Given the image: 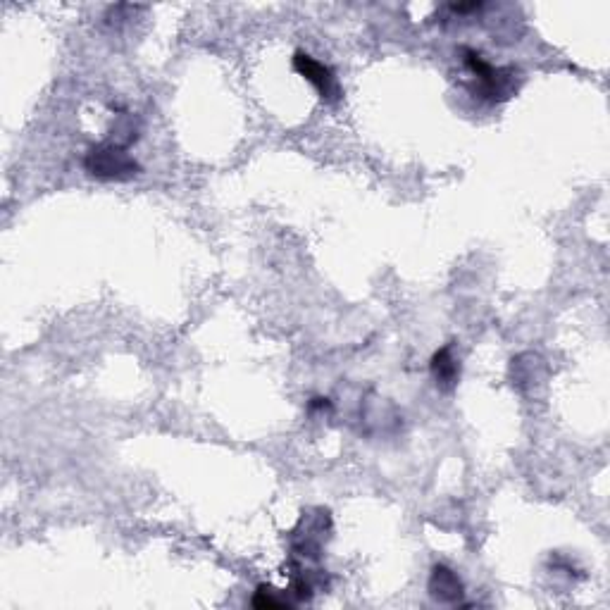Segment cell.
<instances>
[{"instance_id":"4","label":"cell","mask_w":610,"mask_h":610,"mask_svg":"<svg viewBox=\"0 0 610 610\" xmlns=\"http://www.w3.org/2000/svg\"><path fill=\"white\" fill-rule=\"evenodd\" d=\"M294 70L315 86L317 93H320V96H322V101L332 103V101H336V98L341 96V89H339V84H336L334 72L329 70L325 62L315 60L313 55L298 51L294 55Z\"/></svg>"},{"instance_id":"5","label":"cell","mask_w":610,"mask_h":610,"mask_svg":"<svg viewBox=\"0 0 610 610\" xmlns=\"http://www.w3.org/2000/svg\"><path fill=\"white\" fill-rule=\"evenodd\" d=\"M429 594H432L434 601L458 606V603L463 601L465 587L451 568H446V565H434L432 575H429Z\"/></svg>"},{"instance_id":"3","label":"cell","mask_w":610,"mask_h":610,"mask_svg":"<svg viewBox=\"0 0 610 610\" xmlns=\"http://www.w3.org/2000/svg\"><path fill=\"white\" fill-rule=\"evenodd\" d=\"M329 532H332V520H329L327 510H315V513L303 515L298 527L291 532V556L296 560H305V563L320 560Z\"/></svg>"},{"instance_id":"6","label":"cell","mask_w":610,"mask_h":610,"mask_svg":"<svg viewBox=\"0 0 610 610\" xmlns=\"http://www.w3.org/2000/svg\"><path fill=\"white\" fill-rule=\"evenodd\" d=\"M429 367H432V377L441 391L456 389L460 379V360L453 353V346L439 348L432 356V365Z\"/></svg>"},{"instance_id":"7","label":"cell","mask_w":610,"mask_h":610,"mask_svg":"<svg viewBox=\"0 0 610 610\" xmlns=\"http://www.w3.org/2000/svg\"><path fill=\"white\" fill-rule=\"evenodd\" d=\"M289 596H291V591L286 594V591H279L275 587H267V584H260V587L255 589V594H253V606L255 608H267V610L289 608L296 603V601H291Z\"/></svg>"},{"instance_id":"1","label":"cell","mask_w":610,"mask_h":610,"mask_svg":"<svg viewBox=\"0 0 610 610\" xmlns=\"http://www.w3.org/2000/svg\"><path fill=\"white\" fill-rule=\"evenodd\" d=\"M463 62L468 67V72L472 74V84L470 91L472 96L479 98V101L487 103H503L508 101L510 96H515L520 86V72L515 67H494L489 65L487 60L482 58L477 51H470L465 48L463 51Z\"/></svg>"},{"instance_id":"2","label":"cell","mask_w":610,"mask_h":610,"mask_svg":"<svg viewBox=\"0 0 610 610\" xmlns=\"http://www.w3.org/2000/svg\"><path fill=\"white\" fill-rule=\"evenodd\" d=\"M84 167L91 177L103 179V182H129L136 174H141V165L136 163L134 155L112 141H103L89 148Z\"/></svg>"}]
</instances>
